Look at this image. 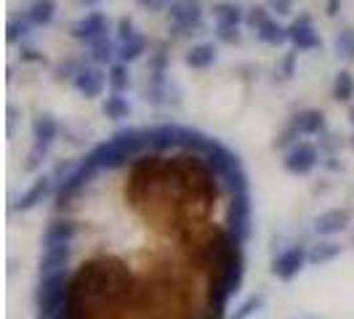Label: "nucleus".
Returning <instances> with one entry per match:
<instances>
[{
    "label": "nucleus",
    "instance_id": "nucleus-1",
    "mask_svg": "<svg viewBox=\"0 0 354 319\" xmlns=\"http://www.w3.org/2000/svg\"><path fill=\"white\" fill-rule=\"evenodd\" d=\"M248 234L250 195L232 192L203 155L144 152L118 211L48 221L40 319H227Z\"/></svg>",
    "mask_w": 354,
    "mask_h": 319
},
{
    "label": "nucleus",
    "instance_id": "nucleus-2",
    "mask_svg": "<svg viewBox=\"0 0 354 319\" xmlns=\"http://www.w3.org/2000/svg\"><path fill=\"white\" fill-rule=\"evenodd\" d=\"M325 130V115L319 112V109H304L299 115H293L290 117V123L283 128V133L277 136V142L274 146H288V144H293L296 139H304V136H317Z\"/></svg>",
    "mask_w": 354,
    "mask_h": 319
},
{
    "label": "nucleus",
    "instance_id": "nucleus-3",
    "mask_svg": "<svg viewBox=\"0 0 354 319\" xmlns=\"http://www.w3.org/2000/svg\"><path fill=\"white\" fill-rule=\"evenodd\" d=\"M56 136H59V123L53 120L51 115H40L35 117V123H32V149H30V155H27V162H24V171H37L40 168V162L43 157L48 155V149H51V144L56 142Z\"/></svg>",
    "mask_w": 354,
    "mask_h": 319
},
{
    "label": "nucleus",
    "instance_id": "nucleus-4",
    "mask_svg": "<svg viewBox=\"0 0 354 319\" xmlns=\"http://www.w3.org/2000/svg\"><path fill=\"white\" fill-rule=\"evenodd\" d=\"M171 32L176 37H187L203 27V3L200 0H174L168 8Z\"/></svg>",
    "mask_w": 354,
    "mask_h": 319
},
{
    "label": "nucleus",
    "instance_id": "nucleus-5",
    "mask_svg": "<svg viewBox=\"0 0 354 319\" xmlns=\"http://www.w3.org/2000/svg\"><path fill=\"white\" fill-rule=\"evenodd\" d=\"M213 17H216V37L221 43H237L240 32L237 27L245 21V11L234 3H216L213 6Z\"/></svg>",
    "mask_w": 354,
    "mask_h": 319
},
{
    "label": "nucleus",
    "instance_id": "nucleus-6",
    "mask_svg": "<svg viewBox=\"0 0 354 319\" xmlns=\"http://www.w3.org/2000/svg\"><path fill=\"white\" fill-rule=\"evenodd\" d=\"M70 32L75 40H80L86 46H93L99 37L109 35V19L104 14H99V11H93V14H86L80 21H75L70 27Z\"/></svg>",
    "mask_w": 354,
    "mask_h": 319
},
{
    "label": "nucleus",
    "instance_id": "nucleus-7",
    "mask_svg": "<svg viewBox=\"0 0 354 319\" xmlns=\"http://www.w3.org/2000/svg\"><path fill=\"white\" fill-rule=\"evenodd\" d=\"M72 86H75V90H80L86 99H96L109 86V72H104L96 64H86L83 70L77 72V77L72 80Z\"/></svg>",
    "mask_w": 354,
    "mask_h": 319
},
{
    "label": "nucleus",
    "instance_id": "nucleus-8",
    "mask_svg": "<svg viewBox=\"0 0 354 319\" xmlns=\"http://www.w3.org/2000/svg\"><path fill=\"white\" fill-rule=\"evenodd\" d=\"M317 160H319V152L315 144L299 142L288 149V155H285V168H288L290 173L304 176V173H309V171L317 165Z\"/></svg>",
    "mask_w": 354,
    "mask_h": 319
},
{
    "label": "nucleus",
    "instance_id": "nucleus-9",
    "mask_svg": "<svg viewBox=\"0 0 354 319\" xmlns=\"http://www.w3.org/2000/svg\"><path fill=\"white\" fill-rule=\"evenodd\" d=\"M288 35H290V43L296 46V51H315V48L322 46V40H319V35L315 32L312 19L309 17L296 19V21L288 27Z\"/></svg>",
    "mask_w": 354,
    "mask_h": 319
},
{
    "label": "nucleus",
    "instance_id": "nucleus-10",
    "mask_svg": "<svg viewBox=\"0 0 354 319\" xmlns=\"http://www.w3.org/2000/svg\"><path fill=\"white\" fill-rule=\"evenodd\" d=\"M91 48V64H96V67H102V64H109L112 59H118V51H120V43H118V37L112 35H104L99 37Z\"/></svg>",
    "mask_w": 354,
    "mask_h": 319
},
{
    "label": "nucleus",
    "instance_id": "nucleus-11",
    "mask_svg": "<svg viewBox=\"0 0 354 319\" xmlns=\"http://www.w3.org/2000/svg\"><path fill=\"white\" fill-rule=\"evenodd\" d=\"M256 35H259V40L261 43H266V46H283V43H288L290 40V35H288V27H283L277 19H266L264 24L256 30Z\"/></svg>",
    "mask_w": 354,
    "mask_h": 319
},
{
    "label": "nucleus",
    "instance_id": "nucleus-12",
    "mask_svg": "<svg viewBox=\"0 0 354 319\" xmlns=\"http://www.w3.org/2000/svg\"><path fill=\"white\" fill-rule=\"evenodd\" d=\"M53 14H56V3H53V0H35V3L24 11V19H27L32 27H46V24H51Z\"/></svg>",
    "mask_w": 354,
    "mask_h": 319
},
{
    "label": "nucleus",
    "instance_id": "nucleus-13",
    "mask_svg": "<svg viewBox=\"0 0 354 319\" xmlns=\"http://www.w3.org/2000/svg\"><path fill=\"white\" fill-rule=\"evenodd\" d=\"M149 48V40L139 32L136 37H131V40H125L120 43V51H118V61H123V64H133V61H139L144 53Z\"/></svg>",
    "mask_w": 354,
    "mask_h": 319
},
{
    "label": "nucleus",
    "instance_id": "nucleus-14",
    "mask_svg": "<svg viewBox=\"0 0 354 319\" xmlns=\"http://www.w3.org/2000/svg\"><path fill=\"white\" fill-rule=\"evenodd\" d=\"M184 61L192 70H205V67H211L213 61H216V46L213 43H200V46H195L192 51L187 53Z\"/></svg>",
    "mask_w": 354,
    "mask_h": 319
},
{
    "label": "nucleus",
    "instance_id": "nucleus-15",
    "mask_svg": "<svg viewBox=\"0 0 354 319\" xmlns=\"http://www.w3.org/2000/svg\"><path fill=\"white\" fill-rule=\"evenodd\" d=\"M102 112H104L109 120H125L131 115V104L123 93H109L102 104Z\"/></svg>",
    "mask_w": 354,
    "mask_h": 319
},
{
    "label": "nucleus",
    "instance_id": "nucleus-16",
    "mask_svg": "<svg viewBox=\"0 0 354 319\" xmlns=\"http://www.w3.org/2000/svg\"><path fill=\"white\" fill-rule=\"evenodd\" d=\"M51 181L53 178H37L35 181V186H32V189H30V192H27V195L21 197V202H19V208H24V211H27V208H35L37 202H40V200H43V197L48 195V192H51Z\"/></svg>",
    "mask_w": 354,
    "mask_h": 319
},
{
    "label": "nucleus",
    "instance_id": "nucleus-17",
    "mask_svg": "<svg viewBox=\"0 0 354 319\" xmlns=\"http://www.w3.org/2000/svg\"><path fill=\"white\" fill-rule=\"evenodd\" d=\"M131 86V77H128V64L123 61H115L109 67V90L112 93H125Z\"/></svg>",
    "mask_w": 354,
    "mask_h": 319
},
{
    "label": "nucleus",
    "instance_id": "nucleus-18",
    "mask_svg": "<svg viewBox=\"0 0 354 319\" xmlns=\"http://www.w3.org/2000/svg\"><path fill=\"white\" fill-rule=\"evenodd\" d=\"M354 96V77L352 72L341 70L336 75V80H333V99L336 102H349Z\"/></svg>",
    "mask_w": 354,
    "mask_h": 319
},
{
    "label": "nucleus",
    "instance_id": "nucleus-19",
    "mask_svg": "<svg viewBox=\"0 0 354 319\" xmlns=\"http://www.w3.org/2000/svg\"><path fill=\"white\" fill-rule=\"evenodd\" d=\"M333 46H336L338 56H344V59H354V30H344V32H338Z\"/></svg>",
    "mask_w": 354,
    "mask_h": 319
},
{
    "label": "nucleus",
    "instance_id": "nucleus-20",
    "mask_svg": "<svg viewBox=\"0 0 354 319\" xmlns=\"http://www.w3.org/2000/svg\"><path fill=\"white\" fill-rule=\"evenodd\" d=\"M30 30H32V24L24 19V14H21V17H14L8 21V43H17L19 37H24Z\"/></svg>",
    "mask_w": 354,
    "mask_h": 319
},
{
    "label": "nucleus",
    "instance_id": "nucleus-21",
    "mask_svg": "<svg viewBox=\"0 0 354 319\" xmlns=\"http://www.w3.org/2000/svg\"><path fill=\"white\" fill-rule=\"evenodd\" d=\"M266 19H269V8H264V6H256V8H250L248 14H245V24H248L250 30H259Z\"/></svg>",
    "mask_w": 354,
    "mask_h": 319
},
{
    "label": "nucleus",
    "instance_id": "nucleus-22",
    "mask_svg": "<svg viewBox=\"0 0 354 319\" xmlns=\"http://www.w3.org/2000/svg\"><path fill=\"white\" fill-rule=\"evenodd\" d=\"M136 27H133V21L131 19H120L118 21V43H125V40H131V37H136Z\"/></svg>",
    "mask_w": 354,
    "mask_h": 319
},
{
    "label": "nucleus",
    "instance_id": "nucleus-23",
    "mask_svg": "<svg viewBox=\"0 0 354 319\" xmlns=\"http://www.w3.org/2000/svg\"><path fill=\"white\" fill-rule=\"evenodd\" d=\"M266 8L269 11H277V14H290L293 0H266Z\"/></svg>",
    "mask_w": 354,
    "mask_h": 319
},
{
    "label": "nucleus",
    "instance_id": "nucleus-24",
    "mask_svg": "<svg viewBox=\"0 0 354 319\" xmlns=\"http://www.w3.org/2000/svg\"><path fill=\"white\" fill-rule=\"evenodd\" d=\"M346 215H338V213H330V215H325L322 218V229L325 231H333V229H338V226H344V224H338V221H344Z\"/></svg>",
    "mask_w": 354,
    "mask_h": 319
},
{
    "label": "nucleus",
    "instance_id": "nucleus-25",
    "mask_svg": "<svg viewBox=\"0 0 354 319\" xmlns=\"http://www.w3.org/2000/svg\"><path fill=\"white\" fill-rule=\"evenodd\" d=\"M136 3H142L144 8H152V11H165V8H171L174 0H136Z\"/></svg>",
    "mask_w": 354,
    "mask_h": 319
},
{
    "label": "nucleus",
    "instance_id": "nucleus-26",
    "mask_svg": "<svg viewBox=\"0 0 354 319\" xmlns=\"http://www.w3.org/2000/svg\"><path fill=\"white\" fill-rule=\"evenodd\" d=\"M24 56L21 59H27V61H43V56H37V51H32V48H27V51H21Z\"/></svg>",
    "mask_w": 354,
    "mask_h": 319
},
{
    "label": "nucleus",
    "instance_id": "nucleus-27",
    "mask_svg": "<svg viewBox=\"0 0 354 319\" xmlns=\"http://www.w3.org/2000/svg\"><path fill=\"white\" fill-rule=\"evenodd\" d=\"M293 59H296V53H290V56L285 59V77H290V75H293Z\"/></svg>",
    "mask_w": 354,
    "mask_h": 319
},
{
    "label": "nucleus",
    "instance_id": "nucleus-28",
    "mask_svg": "<svg viewBox=\"0 0 354 319\" xmlns=\"http://www.w3.org/2000/svg\"><path fill=\"white\" fill-rule=\"evenodd\" d=\"M336 6H338V0H330V6H328V14H336Z\"/></svg>",
    "mask_w": 354,
    "mask_h": 319
},
{
    "label": "nucleus",
    "instance_id": "nucleus-29",
    "mask_svg": "<svg viewBox=\"0 0 354 319\" xmlns=\"http://www.w3.org/2000/svg\"><path fill=\"white\" fill-rule=\"evenodd\" d=\"M80 3H86V6H96L99 0H80Z\"/></svg>",
    "mask_w": 354,
    "mask_h": 319
},
{
    "label": "nucleus",
    "instance_id": "nucleus-30",
    "mask_svg": "<svg viewBox=\"0 0 354 319\" xmlns=\"http://www.w3.org/2000/svg\"><path fill=\"white\" fill-rule=\"evenodd\" d=\"M349 115H352V123H354V106H352V112H349Z\"/></svg>",
    "mask_w": 354,
    "mask_h": 319
}]
</instances>
